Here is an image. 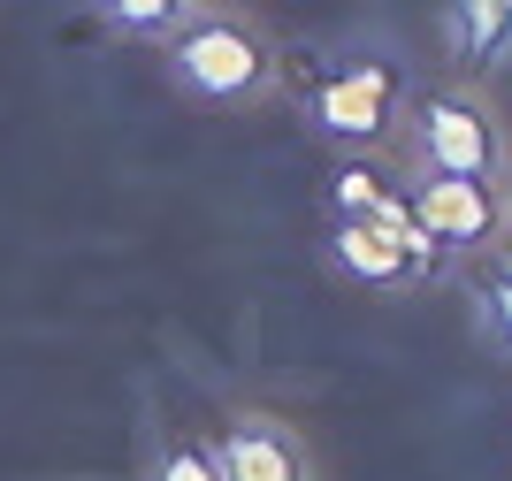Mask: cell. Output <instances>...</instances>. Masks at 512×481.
<instances>
[{
  "instance_id": "6da1fadb",
  "label": "cell",
  "mask_w": 512,
  "mask_h": 481,
  "mask_svg": "<svg viewBox=\"0 0 512 481\" xmlns=\"http://www.w3.org/2000/svg\"><path fill=\"white\" fill-rule=\"evenodd\" d=\"M169 77L207 107H245L276 84V54L245 16L214 8V16H184L169 31Z\"/></svg>"
},
{
  "instance_id": "7a4b0ae2",
  "label": "cell",
  "mask_w": 512,
  "mask_h": 481,
  "mask_svg": "<svg viewBox=\"0 0 512 481\" xmlns=\"http://www.w3.org/2000/svg\"><path fill=\"white\" fill-rule=\"evenodd\" d=\"M413 146H421L428 168H444V176H482L497 184V168H505V146H497V123L467 92H413Z\"/></svg>"
},
{
  "instance_id": "3957f363",
  "label": "cell",
  "mask_w": 512,
  "mask_h": 481,
  "mask_svg": "<svg viewBox=\"0 0 512 481\" xmlns=\"http://www.w3.org/2000/svg\"><path fill=\"white\" fill-rule=\"evenodd\" d=\"M413 214H421V230L444 252H482V245L505 237V199H497V184H482V176L428 168L421 191H413Z\"/></svg>"
},
{
  "instance_id": "277c9868",
  "label": "cell",
  "mask_w": 512,
  "mask_h": 481,
  "mask_svg": "<svg viewBox=\"0 0 512 481\" xmlns=\"http://www.w3.org/2000/svg\"><path fill=\"white\" fill-rule=\"evenodd\" d=\"M214 466H222V481H314L299 436H291L283 420H268V413L230 420V436L214 443Z\"/></svg>"
},
{
  "instance_id": "5b68a950",
  "label": "cell",
  "mask_w": 512,
  "mask_h": 481,
  "mask_svg": "<svg viewBox=\"0 0 512 481\" xmlns=\"http://www.w3.org/2000/svg\"><path fill=\"white\" fill-rule=\"evenodd\" d=\"M390 100H398V84L383 77V69H337V77L314 92V123L329 130V138H352V146H367V138H383L390 130Z\"/></svg>"
},
{
  "instance_id": "8992f818",
  "label": "cell",
  "mask_w": 512,
  "mask_h": 481,
  "mask_svg": "<svg viewBox=\"0 0 512 481\" xmlns=\"http://www.w3.org/2000/svg\"><path fill=\"white\" fill-rule=\"evenodd\" d=\"M444 46H451V62H459V69L490 77V69L512 54V0H451Z\"/></svg>"
},
{
  "instance_id": "52a82bcc",
  "label": "cell",
  "mask_w": 512,
  "mask_h": 481,
  "mask_svg": "<svg viewBox=\"0 0 512 481\" xmlns=\"http://www.w3.org/2000/svg\"><path fill=\"white\" fill-rule=\"evenodd\" d=\"M329 252H337V268H344V275H360V283H413L406 252L390 245L375 222H360V214H344V222H337Z\"/></svg>"
},
{
  "instance_id": "ba28073f",
  "label": "cell",
  "mask_w": 512,
  "mask_h": 481,
  "mask_svg": "<svg viewBox=\"0 0 512 481\" xmlns=\"http://www.w3.org/2000/svg\"><path fill=\"white\" fill-rule=\"evenodd\" d=\"M360 222H375V230H383L390 245L406 252V268H413V275H428L436 260H444V245H436V237L421 230V214H413V199H398V191H375V207H367Z\"/></svg>"
},
{
  "instance_id": "9c48e42d",
  "label": "cell",
  "mask_w": 512,
  "mask_h": 481,
  "mask_svg": "<svg viewBox=\"0 0 512 481\" xmlns=\"http://www.w3.org/2000/svg\"><path fill=\"white\" fill-rule=\"evenodd\" d=\"M192 8H199V0H100L107 31H123V39H169Z\"/></svg>"
},
{
  "instance_id": "30bf717a",
  "label": "cell",
  "mask_w": 512,
  "mask_h": 481,
  "mask_svg": "<svg viewBox=\"0 0 512 481\" xmlns=\"http://www.w3.org/2000/svg\"><path fill=\"white\" fill-rule=\"evenodd\" d=\"M474 298H482V329H490V344L512 352V260H490Z\"/></svg>"
},
{
  "instance_id": "8fae6325",
  "label": "cell",
  "mask_w": 512,
  "mask_h": 481,
  "mask_svg": "<svg viewBox=\"0 0 512 481\" xmlns=\"http://www.w3.org/2000/svg\"><path fill=\"white\" fill-rule=\"evenodd\" d=\"M153 481H222V466H214V451H207V443L176 436L169 451H161V466H153Z\"/></svg>"
},
{
  "instance_id": "7c38bea8",
  "label": "cell",
  "mask_w": 512,
  "mask_h": 481,
  "mask_svg": "<svg viewBox=\"0 0 512 481\" xmlns=\"http://www.w3.org/2000/svg\"><path fill=\"white\" fill-rule=\"evenodd\" d=\"M329 191H337L344 214H367V207H375V191H383V176H375V168H337V176H329Z\"/></svg>"
}]
</instances>
